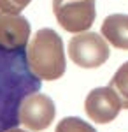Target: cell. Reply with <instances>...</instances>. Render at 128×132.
<instances>
[{
	"label": "cell",
	"mask_w": 128,
	"mask_h": 132,
	"mask_svg": "<svg viewBox=\"0 0 128 132\" xmlns=\"http://www.w3.org/2000/svg\"><path fill=\"white\" fill-rule=\"evenodd\" d=\"M5 132H26V130H21L18 127H14V129H9V130H5Z\"/></svg>",
	"instance_id": "7c38bea8"
},
{
	"label": "cell",
	"mask_w": 128,
	"mask_h": 132,
	"mask_svg": "<svg viewBox=\"0 0 128 132\" xmlns=\"http://www.w3.org/2000/svg\"><path fill=\"white\" fill-rule=\"evenodd\" d=\"M53 12L60 27L72 34L86 32L97 16L95 0H53Z\"/></svg>",
	"instance_id": "277c9868"
},
{
	"label": "cell",
	"mask_w": 128,
	"mask_h": 132,
	"mask_svg": "<svg viewBox=\"0 0 128 132\" xmlns=\"http://www.w3.org/2000/svg\"><path fill=\"white\" fill-rule=\"evenodd\" d=\"M69 55L70 60L79 67L97 69L107 62L111 51L104 35H98L95 32H81L70 39Z\"/></svg>",
	"instance_id": "3957f363"
},
{
	"label": "cell",
	"mask_w": 128,
	"mask_h": 132,
	"mask_svg": "<svg viewBox=\"0 0 128 132\" xmlns=\"http://www.w3.org/2000/svg\"><path fill=\"white\" fill-rule=\"evenodd\" d=\"M39 79L30 69L26 50H9L0 46V132L20 125L23 101L40 90Z\"/></svg>",
	"instance_id": "6da1fadb"
},
{
	"label": "cell",
	"mask_w": 128,
	"mask_h": 132,
	"mask_svg": "<svg viewBox=\"0 0 128 132\" xmlns=\"http://www.w3.org/2000/svg\"><path fill=\"white\" fill-rule=\"evenodd\" d=\"M54 132H97V130L89 123H86L77 116H67L61 122H58Z\"/></svg>",
	"instance_id": "30bf717a"
},
{
	"label": "cell",
	"mask_w": 128,
	"mask_h": 132,
	"mask_svg": "<svg viewBox=\"0 0 128 132\" xmlns=\"http://www.w3.org/2000/svg\"><path fill=\"white\" fill-rule=\"evenodd\" d=\"M109 86L114 88V92L121 99L123 108L128 109V62H125L116 71V74L112 76V79L109 81Z\"/></svg>",
	"instance_id": "9c48e42d"
},
{
	"label": "cell",
	"mask_w": 128,
	"mask_h": 132,
	"mask_svg": "<svg viewBox=\"0 0 128 132\" xmlns=\"http://www.w3.org/2000/svg\"><path fill=\"white\" fill-rule=\"evenodd\" d=\"M30 32L32 27L25 16L0 11V46L9 50H26Z\"/></svg>",
	"instance_id": "52a82bcc"
},
{
	"label": "cell",
	"mask_w": 128,
	"mask_h": 132,
	"mask_svg": "<svg viewBox=\"0 0 128 132\" xmlns=\"http://www.w3.org/2000/svg\"><path fill=\"white\" fill-rule=\"evenodd\" d=\"M30 69L42 81H54L65 74L63 41L53 28H40L26 48Z\"/></svg>",
	"instance_id": "7a4b0ae2"
},
{
	"label": "cell",
	"mask_w": 128,
	"mask_h": 132,
	"mask_svg": "<svg viewBox=\"0 0 128 132\" xmlns=\"http://www.w3.org/2000/svg\"><path fill=\"white\" fill-rule=\"evenodd\" d=\"M123 108L121 99L114 88L111 86H102V88H95L88 93L86 101H84V109L89 120L97 123H109L112 122L119 114Z\"/></svg>",
	"instance_id": "8992f818"
},
{
	"label": "cell",
	"mask_w": 128,
	"mask_h": 132,
	"mask_svg": "<svg viewBox=\"0 0 128 132\" xmlns=\"http://www.w3.org/2000/svg\"><path fill=\"white\" fill-rule=\"evenodd\" d=\"M32 0H0V11L9 14H20Z\"/></svg>",
	"instance_id": "8fae6325"
},
{
	"label": "cell",
	"mask_w": 128,
	"mask_h": 132,
	"mask_svg": "<svg viewBox=\"0 0 128 132\" xmlns=\"http://www.w3.org/2000/svg\"><path fill=\"white\" fill-rule=\"evenodd\" d=\"M56 114V108L51 97L46 93H32L28 95L20 108V123L25 125L28 130L39 132L49 127Z\"/></svg>",
	"instance_id": "5b68a950"
},
{
	"label": "cell",
	"mask_w": 128,
	"mask_h": 132,
	"mask_svg": "<svg viewBox=\"0 0 128 132\" xmlns=\"http://www.w3.org/2000/svg\"><path fill=\"white\" fill-rule=\"evenodd\" d=\"M102 35L118 50H128V14H111L102 23Z\"/></svg>",
	"instance_id": "ba28073f"
}]
</instances>
